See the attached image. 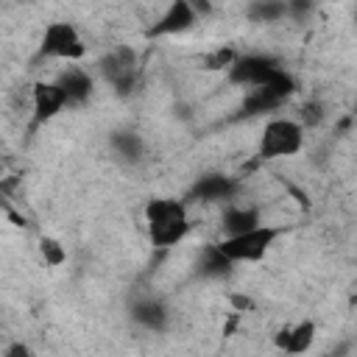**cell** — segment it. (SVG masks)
Returning <instances> with one entry per match:
<instances>
[{"label":"cell","mask_w":357,"mask_h":357,"mask_svg":"<svg viewBox=\"0 0 357 357\" xmlns=\"http://www.w3.org/2000/svg\"><path fill=\"white\" fill-rule=\"evenodd\" d=\"M148 243L153 248H173L190 234V212L181 198H151L142 209Z\"/></svg>","instance_id":"6da1fadb"},{"label":"cell","mask_w":357,"mask_h":357,"mask_svg":"<svg viewBox=\"0 0 357 357\" xmlns=\"http://www.w3.org/2000/svg\"><path fill=\"white\" fill-rule=\"evenodd\" d=\"M98 75L114 89L117 98H128L139 86V53L131 45H114L95 61Z\"/></svg>","instance_id":"7a4b0ae2"},{"label":"cell","mask_w":357,"mask_h":357,"mask_svg":"<svg viewBox=\"0 0 357 357\" xmlns=\"http://www.w3.org/2000/svg\"><path fill=\"white\" fill-rule=\"evenodd\" d=\"M304 137L307 131L296 117H271L262 126L257 153L259 159H287L304 151Z\"/></svg>","instance_id":"3957f363"},{"label":"cell","mask_w":357,"mask_h":357,"mask_svg":"<svg viewBox=\"0 0 357 357\" xmlns=\"http://www.w3.org/2000/svg\"><path fill=\"white\" fill-rule=\"evenodd\" d=\"M282 237V229L279 226H271V223H262L259 229H251L245 234H237V237H220L218 245L220 251L234 262V265H254V262H262L268 257V251L273 248V243Z\"/></svg>","instance_id":"277c9868"},{"label":"cell","mask_w":357,"mask_h":357,"mask_svg":"<svg viewBox=\"0 0 357 357\" xmlns=\"http://www.w3.org/2000/svg\"><path fill=\"white\" fill-rule=\"evenodd\" d=\"M39 56L73 64V61H81L86 56V45H84V36L78 33V28L70 20H53L42 31Z\"/></svg>","instance_id":"5b68a950"},{"label":"cell","mask_w":357,"mask_h":357,"mask_svg":"<svg viewBox=\"0 0 357 357\" xmlns=\"http://www.w3.org/2000/svg\"><path fill=\"white\" fill-rule=\"evenodd\" d=\"M284 67L279 64V59L268 56V53H240L237 61L231 64V70L226 73V81L243 89H262L268 86Z\"/></svg>","instance_id":"8992f818"},{"label":"cell","mask_w":357,"mask_h":357,"mask_svg":"<svg viewBox=\"0 0 357 357\" xmlns=\"http://www.w3.org/2000/svg\"><path fill=\"white\" fill-rule=\"evenodd\" d=\"M237 192V184L231 176L220 173V170H206L201 176L192 178L190 190H187V201L192 204H231Z\"/></svg>","instance_id":"52a82bcc"},{"label":"cell","mask_w":357,"mask_h":357,"mask_svg":"<svg viewBox=\"0 0 357 357\" xmlns=\"http://www.w3.org/2000/svg\"><path fill=\"white\" fill-rule=\"evenodd\" d=\"M128 318L134 326H139L142 332H151V335H165L170 329V321H173V312L167 307L165 298L159 296H139L128 304Z\"/></svg>","instance_id":"ba28073f"},{"label":"cell","mask_w":357,"mask_h":357,"mask_svg":"<svg viewBox=\"0 0 357 357\" xmlns=\"http://www.w3.org/2000/svg\"><path fill=\"white\" fill-rule=\"evenodd\" d=\"M198 22V14L190 0H173L165 6V11L156 17V22L148 28V39H162V36H178L187 33Z\"/></svg>","instance_id":"9c48e42d"},{"label":"cell","mask_w":357,"mask_h":357,"mask_svg":"<svg viewBox=\"0 0 357 357\" xmlns=\"http://www.w3.org/2000/svg\"><path fill=\"white\" fill-rule=\"evenodd\" d=\"M31 109H33V123H47L59 117L64 109H70L64 89L56 81H36L31 89Z\"/></svg>","instance_id":"30bf717a"},{"label":"cell","mask_w":357,"mask_h":357,"mask_svg":"<svg viewBox=\"0 0 357 357\" xmlns=\"http://www.w3.org/2000/svg\"><path fill=\"white\" fill-rule=\"evenodd\" d=\"M109 151L120 165L139 167L148 156V142L137 128H114L109 134Z\"/></svg>","instance_id":"8fae6325"},{"label":"cell","mask_w":357,"mask_h":357,"mask_svg":"<svg viewBox=\"0 0 357 357\" xmlns=\"http://www.w3.org/2000/svg\"><path fill=\"white\" fill-rule=\"evenodd\" d=\"M234 271V262L220 251L218 243H204L192 259V273L206 282H223Z\"/></svg>","instance_id":"7c38bea8"},{"label":"cell","mask_w":357,"mask_h":357,"mask_svg":"<svg viewBox=\"0 0 357 357\" xmlns=\"http://www.w3.org/2000/svg\"><path fill=\"white\" fill-rule=\"evenodd\" d=\"M315 335H318L315 321L301 318V321H296V324L282 326V329H279V335L273 337V343H276L287 357H301V354H307V351L312 349Z\"/></svg>","instance_id":"4fadbf2b"},{"label":"cell","mask_w":357,"mask_h":357,"mask_svg":"<svg viewBox=\"0 0 357 357\" xmlns=\"http://www.w3.org/2000/svg\"><path fill=\"white\" fill-rule=\"evenodd\" d=\"M262 226V215L254 204H226L220 209V231L223 237H237V234H245L251 229H259Z\"/></svg>","instance_id":"5bb4252c"},{"label":"cell","mask_w":357,"mask_h":357,"mask_svg":"<svg viewBox=\"0 0 357 357\" xmlns=\"http://www.w3.org/2000/svg\"><path fill=\"white\" fill-rule=\"evenodd\" d=\"M56 84L64 89L70 109H78V106L89 103L92 89H95V78H92L89 70H84V67H64V70L56 75Z\"/></svg>","instance_id":"9a60e30c"},{"label":"cell","mask_w":357,"mask_h":357,"mask_svg":"<svg viewBox=\"0 0 357 357\" xmlns=\"http://www.w3.org/2000/svg\"><path fill=\"white\" fill-rule=\"evenodd\" d=\"M245 20L254 25H276L287 20V3L284 0H251L245 6Z\"/></svg>","instance_id":"2e32d148"},{"label":"cell","mask_w":357,"mask_h":357,"mask_svg":"<svg viewBox=\"0 0 357 357\" xmlns=\"http://www.w3.org/2000/svg\"><path fill=\"white\" fill-rule=\"evenodd\" d=\"M284 100H279L271 89H251L245 92L243 103H240V117H257V114H268V112H276Z\"/></svg>","instance_id":"e0dca14e"},{"label":"cell","mask_w":357,"mask_h":357,"mask_svg":"<svg viewBox=\"0 0 357 357\" xmlns=\"http://www.w3.org/2000/svg\"><path fill=\"white\" fill-rule=\"evenodd\" d=\"M237 50L234 47H215V50H209V53H204L201 56V70H206V73H229L231 70V64L237 61Z\"/></svg>","instance_id":"ac0fdd59"},{"label":"cell","mask_w":357,"mask_h":357,"mask_svg":"<svg viewBox=\"0 0 357 357\" xmlns=\"http://www.w3.org/2000/svg\"><path fill=\"white\" fill-rule=\"evenodd\" d=\"M39 257H42V262L47 268H61L67 262V248H64V243L59 237L42 234L39 237Z\"/></svg>","instance_id":"d6986e66"},{"label":"cell","mask_w":357,"mask_h":357,"mask_svg":"<svg viewBox=\"0 0 357 357\" xmlns=\"http://www.w3.org/2000/svg\"><path fill=\"white\" fill-rule=\"evenodd\" d=\"M296 120L301 123L304 131H307V128H318V126L326 120V109H324L321 100H304V103L298 106V117H296Z\"/></svg>","instance_id":"ffe728a7"},{"label":"cell","mask_w":357,"mask_h":357,"mask_svg":"<svg viewBox=\"0 0 357 357\" xmlns=\"http://www.w3.org/2000/svg\"><path fill=\"white\" fill-rule=\"evenodd\" d=\"M307 14H312V3H304V0H290V3H287V20L304 22Z\"/></svg>","instance_id":"44dd1931"},{"label":"cell","mask_w":357,"mask_h":357,"mask_svg":"<svg viewBox=\"0 0 357 357\" xmlns=\"http://www.w3.org/2000/svg\"><path fill=\"white\" fill-rule=\"evenodd\" d=\"M229 304L234 307V312H254L257 310V301L251 296H245V293H231Z\"/></svg>","instance_id":"7402d4cb"},{"label":"cell","mask_w":357,"mask_h":357,"mask_svg":"<svg viewBox=\"0 0 357 357\" xmlns=\"http://www.w3.org/2000/svg\"><path fill=\"white\" fill-rule=\"evenodd\" d=\"M3 357H36V351L25 343V340H11L3 351Z\"/></svg>","instance_id":"603a6c76"},{"label":"cell","mask_w":357,"mask_h":357,"mask_svg":"<svg viewBox=\"0 0 357 357\" xmlns=\"http://www.w3.org/2000/svg\"><path fill=\"white\" fill-rule=\"evenodd\" d=\"M173 117H176V120H184V123L192 120V109H190V103L176 100V103H173Z\"/></svg>","instance_id":"cb8c5ba5"},{"label":"cell","mask_w":357,"mask_h":357,"mask_svg":"<svg viewBox=\"0 0 357 357\" xmlns=\"http://www.w3.org/2000/svg\"><path fill=\"white\" fill-rule=\"evenodd\" d=\"M190 3H192V8H195L198 20H204L206 14H212V3H209V0H190Z\"/></svg>","instance_id":"d4e9b609"},{"label":"cell","mask_w":357,"mask_h":357,"mask_svg":"<svg viewBox=\"0 0 357 357\" xmlns=\"http://www.w3.org/2000/svg\"><path fill=\"white\" fill-rule=\"evenodd\" d=\"M354 22H357V8H354Z\"/></svg>","instance_id":"484cf974"}]
</instances>
